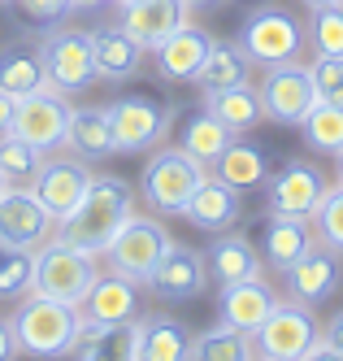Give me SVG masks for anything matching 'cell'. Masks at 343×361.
Wrapping results in <instances>:
<instances>
[{"mask_svg":"<svg viewBox=\"0 0 343 361\" xmlns=\"http://www.w3.org/2000/svg\"><path fill=\"white\" fill-rule=\"evenodd\" d=\"M135 209H139V192L130 188L122 174H96L92 188L83 192V200H78L66 218H57L52 240L87 248V252L100 257L104 248H109V240L118 235V226Z\"/></svg>","mask_w":343,"mask_h":361,"instance_id":"1","label":"cell"},{"mask_svg":"<svg viewBox=\"0 0 343 361\" xmlns=\"http://www.w3.org/2000/svg\"><path fill=\"white\" fill-rule=\"evenodd\" d=\"M13 335H18V348L22 357H35V361H61L74 357L78 344V331H83V314L66 300H52L44 292L22 296L18 309L9 314Z\"/></svg>","mask_w":343,"mask_h":361,"instance_id":"2","label":"cell"},{"mask_svg":"<svg viewBox=\"0 0 343 361\" xmlns=\"http://www.w3.org/2000/svg\"><path fill=\"white\" fill-rule=\"evenodd\" d=\"M109 114V126H113V144L118 152H152L161 148L170 126H174V105L152 92H126L118 100L104 105Z\"/></svg>","mask_w":343,"mask_h":361,"instance_id":"3","label":"cell"},{"mask_svg":"<svg viewBox=\"0 0 343 361\" xmlns=\"http://www.w3.org/2000/svg\"><path fill=\"white\" fill-rule=\"evenodd\" d=\"M248 53L252 66L261 70H270V66H287V61H300L304 53V27H300V18L296 13H287L278 5H261L244 18V27H239V39H235Z\"/></svg>","mask_w":343,"mask_h":361,"instance_id":"4","label":"cell"},{"mask_svg":"<svg viewBox=\"0 0 343 361\" xmlns=\"http://www.w3.org/2000/svg\"><path fill=\"white\" fill-rule=\"evenodd\" d=\"M204 166L182 148H152V157L139 174V196L152 214H182L192 192L204 183Z\"/></svg>","mask_w":343,"mask_h":361,"instance_id":"5","label":"cell"},{"mask_svg":"<svg viewBox=\"0 0 343 361\" xmlns=\"http://www.w3.org/2000/svg\"><path fill=\"white\" fill-rule=\"evenodd\" d=\"M96 279H100V257L87 252V248L48 240L35 252V292L52 296V300H66V305L78 309Z\"/></svg>","mask_w":343,"mask_h":361,"instance_id":"6","label":"cell"},{"mask_svg":"<svg viewBox=\"0 0 343 361\" xmlns=\"http://www.w3.org/2000/svg\"><path fill=\"white\" fill-rule=\"evenodd\" d=\"M170 244H174V240H170L166 222L135 209V214H130V218L118 226V235L109 240V248H104L100 257H104V266H109V270H118V274H126V279H135L139 288H144L148 274L156 270V262L166 257Z\"/></svg>","mask_w":343,"mask_h":361,"instance_id":"7","label":"cell"},{"mask_svg":"<svg viewBox=\"0 0 343 361\" xmlns=\"http://www.w3.org/2000/svg\"><path fill=\"white\" fill-rule=\"evenodd\" d=\"M39 53H44V74H48V87H57L61 96H78L87 92L96 79V53H92V31L83 27H52L39 39Z\"/></svg>","mask_w":343,"mask_h":361,"instance_id":"8","label":"cell"},{"mask_svg":"<svg viewBox=\"0 0 343 361\" xmlns=\"http://www.w3.org/2000/svg\"><path fill=\"white\" fill-rule=\"evenodd\" d=\"M318 318L313 309L300 305V300H278L270 309V318L252 331V344H256V357L266 361H300L313 344H318Z\"/></svg>","mask_w":343,"mask_h":361,"instance_id":"9","label":"cell"},{"mask_svg":"<svg viewBox=\"0 0 343 361\" xmlns=\"http://www.w3.org/2000/svg\"><path fill=\"white\" fill-rule=\"evenodd\" d=\"M70 96H61L57 87H39L31 96H22L13 105V122L9 131L22 135L26 144H35L39 152H57L66 148V126H70Z\"/></svg>","mask_w":343,"mask_h":361,"instance_id":"10","label":"cell"},{"mask_svg":"<svg viewBox=\"0 0 343 361\" xmlns=\"http://www.w3.org/2000/svg\"><path fill=\"white\" fill-rule=\"evenodd\" d=\"M326 188H330V178L313 161L287 157L266 178V209L278 214V218H313V209H318V200L326 196Z\"/></svg>","mask_w":343,"mask_h":361,"instance_id":"11","label":"cell"},{"mask_svg":"<svg viewBox=\"0 0 343 361\" xmlns=\"http://www.w3.org/2000/svg\"><path fill=\"white\" fill-rule=\"evenodd\" d=\"M256 92H261V109H266V118L278 122V126H304V118L313 114V105H318L313 74L300 61L270 66Z\"/></svg>","mask_w":343,"mask_h":361,"instance_id":"12","label":"cell"},{"mask_svg":"<svg viewBox=\"0 0 343 361\" xmlns=\"http://www.w3.org/2000/svg\"><path fill=\"white\" fill-rule=\"evenodd\" d=\"M144 288L166 300V305H187L196 296H204L208 288V266H204V252L192 248V244H170L166 257L156 262V270L148 274Z\"/></svg>","mask_w":343,"mask_h":361,"instance_id":"13","label":"cell"},{"mask_svg":"<svg viewBox=\"0 0 343 361\" xmlns=\"http://www.w3.org/2000/svg\"><path fill=\"white\" fill-rule=\"evenodd\" d=\"M57 231V218H52L39 196L31 188H0V244H18V248H44Z\"/></svg>","mask_w":343,"mask_h":361,"instance_id":"14","label":"cell"},{"mask_svg":"<svg viewBox=\"0 0 343 361\" xmlns=\"http://www.w3.org/2000/svg\"><path fill=\"white\" fill-rule=\"evenodd\" d=\"M282 283H287V300H300L308 309H318L339 292V283H343V252H335L330 244L318 240L292 270L282 274Z\"/></svg>","mask_w":343,"mask_h":361,"instance_id":"15","label":"cell"},{"mask_svg":"<svg viewBox=\"0 0 343 361\" xmlns=\"http://www.w3.org/2000/svg\"><path fill=\"white\" fill-rule=\"evenodd\" d=\"M92 178H96V170L83 157L66 152V157H44L39 174L31 178V192L39 196V204L52 218H66L74 204L83 200V192L92 188Z\"/></svg>","mask_w":343,"mask_h":361,"instance_id":"16","label":"cell"},{"mask_svg":"<svg viewBox=\"0 0 343 361\" xmlns=\"http://www.w3.org/2000/svg\"><path fill=\"white\" fill-rule=\"evenodd\" d=\"M139 305H144V296H139L135 279H126L118 270H100L92 292L78 305V314H83V322H96V326H118V322H135Z\"/></svg>","mask_w":343,"mask_h":361,"instance_id":"17","label":"cell"},{"mask_svg":"<svg viewBox=\"0 0 343 361\" xmlns=\"http://www.w3.org/2000/svg\"><path fill=\"white\" fill-rule=\"evenodd\" d=\"M118 13H122L118 27L135 39L144 53H152L161 39H170L182 22H192V5H187V0H135V5H126Z\"/></svg>","mask_w":343,"mask_h":361,"instance_id":"18","label":"cell"},{"mask_svg":"<svg viewBox=\"0 0 343 361\" xmlns=\"http://www.w3.org/2000/svg\"><path fill=\"white\" fill-rule=\"evenodd\" d=\"M182 218H187L196 231H208V235H222V231H235V222L244 218V192H235L230 183H222V178L208 170L204 183L192 192L187 209H182Z\"/></svg>","mask_w":343,"mask_h":361,"instance_id":"19","label":"cell"},{"mask_svg":"<svg viewBox=\"0 0 343 361\" xmlns=\"http://www.w3.org/2000/svg\"><path fill=\"white\" fill-rule=\"evenodd\" d=\"M208 48H213V35H208L204 27H196V22H182V27L161 39L152 48V57H156V74L170 83H196V74L208 57Z\"/></svg>","mask_w":343,"mask_h":361,"instance_id":"20","label":"cell"},{"mask_svg":"<svg viewBox=\"0 0 343 361\" xmlns=\"http://www.w3.org/2000/svg\"><path fill=\"white\" fill-rule=\"evenodd\" d=\"M204 266H208V283H218V288L261 279V270H266L261 248L248 235H239V231H222V235H213V244L204 248Z\"/></svg>","mask_w":343,"mask_h":361,"instance_id":"21","label":"cell"},{"mask_svg":"<svg viewBox=\"0 0 343 361\" xmlns=\"http://www.w3.org/2000/svg\"><path fill=\"white\" fill-rule=\"evenodd\" d=\"M318 244V235H313V222L308 218H278V214H270L266 222H261V262H266L270 270H278V274H287L300 257Z\"/></svg>","mask_w":343,"mask_h":361,"instance_id":"22","label":"cell"},{"mask_svg":"<svg viewBox=\"0 0 343 361\" xmlns=\"http://www.w3.org/2000/svg\"><path fill=\"white\" fill-rule=\"evenodd\" d=\"M278 305V292L266 279H248V283H230V288H218V322L235 326L252 335L261 322L270 318V309Z\"/></svg>","mask_w":343,"mask_h":361,"instance_id":"23","label":"cell"},{"mask_svg":"<svg viewBox=\"0 0 343 361\" xmlns=\"http://www.w3.org/2000/svg\"><path fill=\"white\" fill-rule=\"evenodd\" d=\"M74 361H139V318L118 326L83 322L74 344Z\"/></svg>","mask_w":343,"mask_h":361,"instance_id":"24","label":"cell"},{"mask_svg":"<svg viewBox=\"0 0 343 361\" xmlns=\"http://www.w3.org/2000/svg\"><path fill=\"white\" fill-rule=\"evenodd\" d=\"M222 183H230L235 192H252V188H266V178H270V152L252 144V140H239L235 135L226 144V152L208 166Z\"/></svg>","mask_w":343,"mask_h":361,"instance_id":"25","label":"cell"},{"mask_svg":"<svg viewBox=\"0 0 343 361\" xmlns=\"http://www.w3.org/2000/svg\"><path fill=\"white\" fill-rule=\"evenodd\" d=\"M139 361H192V331L174 314L139 318Z\"/></svg>","mask_w":343,"mask_h":361,"instance_id":"26","label":"cell"},{"mask_svg":"<svg viewBox=\"0 0 343 361\" xmlns=\"http://www.w3.org/2000/svg\"><path fill=\"white\" fill-rule=\"evenodd\" d=\"M66 148L83 161H100L118 152L113 144V126H109V114L104 105H83V109H70V126H66Z\"/></svg>","mask_w":343,"mask_h":361,"instance_id":"27","label":"cell"},{"mask_svg":"<svg viewBox=\"0 0 343 361\" xmlns=\"http://www.w3.org/2000/svg\"><path fill=\"white\" fill-rule=\"evenodd\" d=\"M92 53H96V79L104 83H122L139 70L144 61V48L130 39L122 27H100L92 31Z\"/></svg>","mask_w":343,"mask_h":361,"instance_id":"28","label":"cell"},{"mask_svg":"<svg viewBox=\"0 0 343 361\" xmlns=\"http://www.w3.org/2000/svg\"><path fill=\"white\" fill-rule=\"evenodd\" d=\"M48 83V74H44V53H39V44H5L0 48V92H9L13 100L22 96H31Z\"/></svg>","mask_w":343,"mask_h":361,"instance_id":"29","label":"cell"},{"mask_svg":"<svg viewBox=\"0 0 343 361\" xmlns=\"http://www.w3.org/2000/svg\"><path fill=\"white\" fill-rule=\"evenodd\" d=\"M204 109L213 114L230 135H248L266 122V109H261V92L252 83H239V87H226V92H208L204 96Z\"/></svg>","mask_w":343,"mask_h":361,"instance_id":"30","label":"cell"},{"mask_svg":"<svg viewBox=\"0 0 343 361\" xmlns=\"http://www.w3.org/2000/svg\"><path fill=\"white\" fill-rule=\"evenodd\" d=\"M196 83H200L204 96L239 87V83H252V61H248V53L239 44H218L213 39V48H208V57H204V66L196 74Z\"/></svg>","mask_w":343,"mask_h":361,"instance_id":"31","label":"cell"},{"mask_svg":"<svg viewBox=\"0 0 343 361\" xmlns=\"http://www.w3.org/2000/svg\"><path fill=\"white\" fill-rule=\"evenodd\" d=\"M230 140H235V135H230V131H226V126H222L213 114H208V109L187 114V122H182V131H178V148L187 152V157H196L204 170L222 157Z\"/></svg>","mask_w":343,"mask_h":361,"instance_id":"32","label":"cell"},{"mask_svg":"<svg viewBox=\"0 0 343 361\" xmlns=\"http://www.w3.org/2000/svg\"><path fill=\"white\" fill-rule=\"evenodd\" d=\"M192 361H261V357H256L252 335L218 322V326L192 335Z\"/></svg>","mask_w":343,"mask_h":361,"instance_id":"33","label":"cell"},{"mask_svg":"<svg viewBox=\"0 0 343 361\" xmlns=\"http://www.w3.org/2000/svg\"><path fill=\"white\" fill-rule=\"evenodd\" d=\"M35 252L39 248L0 244V300H22L35 292Z\"/></svg>","mask_w":343,"mask_h":361,"instance_id":"34","label":"cell"},{"mask_svg":"<svg viewBox=\"0 0 343 361\" xmlns=\"http://www.w3.org/2000/svg\"><path fill=\"white\" fill-rule=\"evenodd\" d=\"M44 157H48V152H39L35 144H26V140L13 135V131L0 135V178H5V183H13V188H31V178L39 174Z\"/></svg>","mask_w":343,"mask_h":361,"instance_id":"35","label":"cell"},{"mask_svg":"<svg viewBox=\"0 0 343 361\" xmlns=\"http://www.w3.org/2000/svg\"><path fill=\"white\" fill-rule=\"evenodd\" d=\"M304 35L313 57H343V5H313Z\"/></svg>","mask_w":343,"mask_h":361,"instance_id":"36","label":"cell"},{"mask_svg":"<svg viewBox=\"0 0 343 361\" xmlns=\"http://www.w3.org/2000/svg\"><path fill=\"white\" fill-rule=\"evenodd\" d=\"M300 131H304V140H308L313 152H330V157H339V152H343V109L318 100Z\"/></svg>","mask_w":343,"mask_h":361,"instance_id":"37","label":"cell"},{"mask_svg":"<svg viewBox=\"0 0 343 361\" xmlns=\"http://www.w3.org/2000/svg\"><path fill=\"white\" fill-rule=\"evenodd\" d=\"M313 235L322 244H330L335 252H343V183H330L326 196L318 200V209H313Z\"/></svg>","mask_w":343,"mask_h":361,"instance_id":"38","label":"cell"},{"mask_svg":"<svg viewBox=\"0 0 343 361\" xmlns=\"http://www.w3.org/2000/svg\"><path fill=\"white\" fill-rule=\"evenodd\" d=\"M308 74H313V92H318V100L343 109V57H313Z\"/></svg>","mask_w":343,"mask_h":361,"instance_id":"39","label":"cell"},{"mask_svg":"<svg viewBox=\"0 0 343 361\" xmlns=\"http://www.w3.org/2000/svg\"><path fill=\"white\" fill-rule=\"evenodd\" d=\"M31 27H61L70 18V0H9Z\"/></svg>","mask_w":343,"mask_h":361,"instance_id":"40","label":"cell"},{"mask_svg":"<svg viewBox=\"0 0 343 361\" xmlns=\"http://www.w3.org/2000/svg\"><path fill=\"white\" fill-rule=\"evenodd\" d=\"M22 348H18V335H13V322L0 318V361H18Z\"/></svg>","mask_w":343,"mask_h":361,"instance_id":"41","label":"cell"},{"mask_svg":"<svg viewBox=\"0 0 343 361\" xmlns=\"http://www.w3.org/2000/svg\"><path fill=\"white\" fill-rule=\"evenodd\" d=\"M300 361H343V353H339V348H330V344L322 340V335H318V344H313Z\"/></svg>","mask_w":343,"mask_h":361,"instance_id":"42","label":"cell"},{"mask_svg":"<svg viewBox=\"0 0 343 361\" xmlns=\"http://www.w3.org/2000/svg\"><path fill=\"white\" fill-rule=\"evenodd\" d=\"M322 340H326L330 348H339V353H343V309H339V314H335V318L326 322V331H322Z\"/></svg>","mask_w":343,"mask_h":361,"instance_id":"43","label":"cell"},{"mask_svg":"<svg viewBox=\"0 0 343 361\" xmlns=\"http://www.w3.org/2000/svg\"><path fill=\"white\" fill-rule=\"evenodd\" d=\"M13 105H18V100H13L9 92H0V135H5L9 122H13Z\"/></svg>","mask_w":343,"mask_h":361,"instance_id":"44","label":"cell"},{"mask_svg":"<svg viewBox=\"0 0 343 361\" xmlns=\"http://www.w3.org/2000/svg\"><path fill=\"white\" fill-rule=\"evenodd\" d=\"M100 5H109V0H70V13H92Z\"/></svg>","mask_w":343,"mask_h":361,"instance_id":"45","label":"cell"},{"mask_svg":"<svg viewBox=\"0 0 343 361\" xmlns=\"http://www.w3.org/2000/svg\"><path fill=\"white\" fill-rule=\"evenodd\" d=\"M192 9H218V5H226V0H187Z\"/></svg>","mask_w":343,"mask_h":361,"instance_id":"46","label":"cell"},{"mask_svg":"<svg viewBox=\"0 0 343 361\" xmlns=\"http://www.w3.org/2000/svg\"><path fill=\"white\" fill-rule=\"evenodd\" d=\"M304 5L313 9V5H343V0H304Z\"/></svg>","mask_w":343,"mask_h":361,"instance_id":"47","label":"cell"},{"mask_svg":"<svg viewBox=\"0 0 343 361\" xmlns=\"http://www.w3.org/2000/svg\"><path fill=\"white\" fill-rule=\"evenodd\" d=\"M109 5H113V9H126V5H135V0H109Z\"/></svg>","mask_w":343,"mask_h":361,"instance_id":"48","label":"cell"},{"mask_svg":"<svg viewBox=\"0 0 343 361\" xmlns=\"http://www.w3.org/2000/svg\"><path fill=\"white\" fill-rule=\"evenodd\" d=\"M339 183H343V152H339Z\"/></svg>","mask_w":343,"mask_h":361,"instance_id":"49","label":"cell"},{"mask_svg":"<svg viewBox=\"0 0 343 361\" xmlns=\"http://www.w3.org/2000/svg\"><path fill=\"white\" fill-rule=\"evenodd\" d=\"M0 188H5V178H0Z\"/></svg>","mask_w":343,"mask_h":361,"instance_id":"50","label":"cell"},{"mask_svg":"<svg viewBox=\"0 0 343 361\" xmlns=\"http://www.w3.org/2000/svg\"><path fill=\"white\" fill-rule=\"evenodd\" d=\"M0 5H5V0H0Z\"/></svg>","mask_w":343,"mask_h":361,"instance_id":"51","label":"cell"},{"mask_svg":"<svg viewBox=\"0 0 343 361\" xmlns=\"http://www.w3.org/2000/svg\"><path fill=\"white\" fill-rule=\"evenodd\" d=\"M261 361H266V357H261Z\"/></svg>","mask_w":343,"mask_h":361,"instance_id":"52","label":"cell"}]
</instances>
